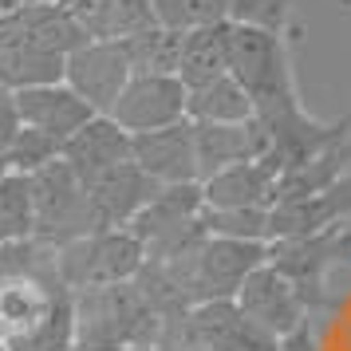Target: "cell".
Masks as SVG:
<instances>
[{
  "label": "cell",
  "mask_w": 351,
  "mask_h": 351,
  "mask_svg": "<svg viewBox=\"0 0 351 351\" xmlns=\"http://www.w3.org/2000/svg\"><path fill=\"white\" fill-rule=\"evenodd\" d=\"M0 343L8 351H75V292L48 265L0 280Z\"/></svg>",
  "instance_id": "6da1fadb"
},
{
  "label": "cell",
  "mask_w": 351,
  "mask_h": 351,
  "mask_svg": "<svg viewBox=\"0 0 351 351\" xmlns=\"http://www.w3.org/2000/svg\"><path fill=\"white\" fill-rule=\"evenodd\" d=\"M174 276L178 292L186 296L190 308L213 300H237L241 285L253 276L261 265H269V245L261 241H229V237H209L202 249L162 261Z\"/></svg>",
  "instance_id": "7a4b0ae2"
},
{
  "label": "cell",
  "mask_w": 351,
  "mask_h": 351,
  "mask_svg": "<svg viewBox=\"0 0 351 351\" xmlns=\"http://www.w3.org/2000/svg\"><path fill=\"white\" fill-rule=\"evenodd\" d=\"M162 332V316L150 308L143 288L107 285L75 292V339L80 343H123V348H154Z\"/></svg>",
  "instance_id": "3957f363"
},
{
  "label": "cell",
  "mask_w": 351,
  "mask_h": 351,
  "mask_svg": "<svg viewBox=\"0 0 351 351\" xmlns=\"http://www.w3.org/2000/svg\"><path fill=\"white\" fill-rule=\"evenodd\" d=\"M229 75L249 91L256 114H272L300 103L292 83V64H288V44L272 28L229 20Z\"/></svg>",
  "instance_id": "277c9868"
},
{
  "label": "cell",
  "mask_w": 351,
  "mask_h": 351,
  "mask_svg": "<svg viewBox=\"0 0 351 351\" xmlns=\"http://www.w3.org/2000/svg\"><path fill=\"white\" fill-rule=\"evenodd\" d=\"M146 269V245L130 229H99L56 249V272L71 292L138 280Z\"/></svg>",
  "instance_id": "5b68a950"
},
{
  "label": "cell",
  "mask_w": 351,
  "mask_h": 351,
  "mask_svg": "<svg viewBox=\"0 0 351 351\" xmlns=\"http://www.w3.org/2000/svg\"><path fill=\"white\" fill-rule=\"evenodd\" d=\"M32 197H36V241H44L51 249H64L71 241L95 233L87 186L64 162V154L32 174Z\"/></svg>",
  "instance_id": "8992f818"
},
{
  "label": "cell",
  "mask_w": 351,
  "mask_h": 351,
  "mask_svg": "<svg viewBox=\"0 0 351 351\" xmlns=\"http://www.w3.org/2000/svg\"><path fill=\"white\" fill-rule=\"evenodd\" d=\"M351 261V229L335 225L312 237H288L269 245V265L280 269L304 296L308 312L328 304V276Z\"/></svg>",
  "instance_id": "52a82bcc"
},
{
  "label": "cell",
  "mask_w": 351,
  "mask_h": 351,
  "mask_svg": "<svg viewBox=\"0 0 351 351\" xmlns=\"http://www.w3.org/2000/svg\"><path fill=\"white\" fill-rule=\"evenodd\" d=\"M130 80H134V67L123 40H87L83 48L67 56L64 67V83L80 99H87L95 114H111Z\"/></svg>",
  "instance_id": "ba28073f"
},
{
  "label": "cell",
  "mask_w": 351,
  "mask_h": 351,
  "mask_svg": "<svg viewBox=\"0 0 351 351\" xmlns=\"http://www.w3.org/2000/svg\"><path fill=\"white\" fill-rule=\"evenodd\" d=\"M186 107H190V87L178 75H134L114 103L111 119L130 134H150V130L186 123L190 119Z\"/></svg>",
  "instance_id": "9c48e42d"
},
{
  "label": "cell",
  "mask_w": 351,
  "mask_h": 351,
  "mask_svg": "<svg viewBox=\"0 0 351 351\" xmlns=\"http://www.w3.org/2000/svg\"><path fill=\"white\" fill-rule=\"evenodd\" d=\"M237 308L245 316L261 324L265 332H272L276 339H288V335H296L308 328V304L304 296L296 292V285L288 280L280 269H272V265H261V269L241 285L237 292Z\"/></svg>",
  "instance_id": "30bf717a"
},
{
  "label": "cell",
  "mask_w": 351,
  "mask_h": 351,
  "mask_svg": "<svg viewBox=\"0 0 351 351\" xmlns=\"http://www.w3.org/2000/svg\"><path fill=\"white\" fill-rule=\"evenodd\" d=\"M83 186H87L95 233L99 229H130V221H134V217L150 206V197L162 190L138 162H123V166H114L107 174L87 178Z\"/></svg>",
  "instance_id": "8fae6325"
},
{
  "label": "cell",
  "mask_w": 351,
  "mask_h": 351,
  "mask_svg": "<svg viewBox=\"0 0 351 351\" xmlns=\"http://www.w3.org/2000/svg\"><path fill=\"white\" fill-rule=\"evenodd\" d=\"M190 328L206 351H285V339L245 316L237 300H213L190 312Z\"/></svg>",
  "instance_id": "7c38bea8"
},
{
  "label": "cell",
  "mask_w": 351,
  "mask_h": 351,
  "mask_svg": "<svg viewBox=\"0 0 351 351\" xmlns=\"http://www.w3.org/2000/svg\"><path fill=\"white\" fill-rule=\"evenodd\" d=\"M134 162L158 186L202 182L197 178V138H193V123L186 119V123L150 130V134H134Z\"/></svg>",
  "instance_id": "4fadbf2b"
},
{
  "label": "cell",
  "mask_w": 351,
  "mask_h": 351,
  "mask_svg": "<svg viewBox=\"0 0 351 351\" xmlns=\"http://www.w3.org/2000/svg\"><path fill=\"white\" fill-rule=\"evenodd\" d=\"M16 107H20V123L24 127L48 134L64 146L71 134H80L95 111L91 103L80 99L67 83H44V87H28V91H16Z\"/></svg>",
  "instance_id": "5bb4252c"
},
{
  "label": "cell",
  "mask_w": 351,
  "mask_h": 351,
  "mask_svg": "<svg viewBox=\"0 0 351 351\" xmlns=\"http://www.w3.org/2000/svg\"><path fill=\"white\" fill-rule=\"evenodd\" d=\"M351 217V170L335 186L300 197V202H280L272 206V241H288V237H312L335 225H348Z\"/></svg>",
  "instance_id": "9a60e30c"
},
{
  "label": "cell",
  "mask_w": 351,
  "mask_h": 351,
  "mask_svg": "<svg viewBox=\"0 0 351 351\" xmlns=\"http://www.w3.org/2000/svg\"><path fill=\"white\" fill-rule=\"evenodd\" d=\"M193 138H197V178L202 182L229 166L265 158V150H269V138L256 119H249V123H193Z\"/></svg>",
  "instance_id": "2e32d148"
},
{
  "label": "cell",
  "mask_w": 351,
  "mask_h": 351,
  "mask_svg": "<svg viewBox=\"0 0 351 351\" xmlns=\"http://www.w3.org/2000/svg\"><path fill=\"white\" fill-rule=\"evenodd\" d=\"M67 56L32 44L12 20H0V87L4 91H28L44 83H64Z\"/></svg>",
  "instance_id": "e0dca14e"
},
{
  "label": "cell",
  "mask_w": 351,
  "mask_h": 351,
  "mask_svg": "<svg viewBox=\"0 0 351 351\" xmlns=\"http://www.w3.org/2000/svg\"><path fill=\"white\" fill-rule=\"evenodd\" d=\"M64 162L87 182L95 174H107L123 162H134V134L123 130L111 114H95L80 134L64 143Z\"/></svg>",
  "instance_id": "ac0fdd59"
},
{
  "label": "cell",
  "mask_w": 351,
  "mask_h": 351,
  "mask_svg": "<svg viewBox=\"0 0 351 351\" xmlns=\"http://www.w3.org/2000/svg\"><path fill=\"white\" fill-rule=\"evenodd\" d=\"M276 170L265 162H241L202 182L206 209H272L276 206Z\"/></svg>",
  "instance_id": "d6986e66"
},
{
  "label": "cell",
  "mask_w": 351,
  "mask_h": 351,
  "mask_svg": "<svg viewBox=\"0 0 351 351\" xmlns=\"http://www.w3.org/2000/svg\"><path fill=\"white\" fill-rule=\"evenodd\" d=\"M8 20H12V24H16V28L28 36L32 44L56 51V56H71L75 48H83V44L91 40V36H87V28H83L80 20L67 12L64 4H56V0L28 4L24 12H16V16H8Z\"/></svg>",
  "instance_id": "ffe728a7"
},
{
  "label": "cell",
  "mask_w": 351,
  "mask_h": 351,
  "mask_svg": "<svg viewBox=\"0 0 351 351\" xmlns=\"http://www.w3.org/2000/svg\"><path fill=\"white\" fill-rule=\"evenodd\" d=\"M229 75V20L221 24H206V28H190L186 44H182V67L178 80L186 87H206V83Z\"/></svg>",
  "instance_id": "44dd1931"
},
{
  "label": "cell",
  "mask_w": 351,
  "mask_h": 351,
  "mask_svg": "<svg viewBox=\"0 0 351 351\" xmlns=\"http://www.w3.org/2000/svg\"><path fill=\"white\" fill-rule=\"evenodd\" d=\"M348 170H351V138H343V143H335L332 150H324L319 158L280 174V182H276V206H280V202H300V197H312V193L328 190V186H335Z\"/></svg>",
  "instance_id": "7402d4cb"
},
{
  "label": "cell",
  "mask_w": 351,
  "mask_h": 351,
  "mask_svg": "<svg viewBox=\"0 0 351 351\" xmlns=\"http://www.w3.org/2000/svg\"><path fill=\"white\" fill-rule=\"evenodd\" d=\"M186 114H190V123H249L256 111L249 91L233 75H221L206 87H193Z\"/></svg>",
  "instance_id": "603a6c76"
},
{
  "label": "cell",
  "mask_w": 351,
  "mask_h": 351,
  "mask_svg": "<svg viewBox=\"0 0 351 351\" xmlns=\"http://www.w3.org/2000/svg\"><path fill=\"white\" fill-rule=\"evenodd\" d=\"M123 44H127V56H130L134 75H178L186 32L154 24V28H146V32L123 40Z\"/></svg>",
  "instance_id": "cb8c5ba5"
},
{
  "label": "cell",
  "mask_w": 351,
  "mask_h": 351,
  "mask_svg": "<svg viewBox=\"0 0 351 351\" xmlns=\"http://www.w3.org/2000/svg\"><path fill=\"white\" fill-rule=\"evenodd\" d=\"M36 237V197H32V178L12 174L0 182V245H16V241Z\"/></svg>",
  "instance_id": "d4e9b609"
},
{
  "label": "cell",
  "mask_w": 351,
  "mask_h": 351,
  "mask_svg": "<svg viewBox=\"0 0 351 351\" xmlns=\"http://www.w3.org/2000/svg\"><path fill=\"white\" fill-rule=\"evenodd\" d=\"M202 221H206L209 237L272 245V209H206Z\"/></svg>",
  "instance_id": "484cf974"
},
{
  "label": "cell",
  "mask_w": 351,
  "mask_h": 351,
  "mask_svg": "<svg viewBox=\"0 0 351 351\" xmlns=\"http://www.w3.org/2000/svg\"><path fill=\"white\" fill-rule=\"evenodd\" d=\"M150 8H154V16H158L162 28H178V32L229 20L221 0H150Z\"/></svg>",
  "instance_id": "4316f807"
},
{
  "label": "cell",
  "mask_w": 351,
  "mask_h": 351,
  "mask_svg": "<svg viewBox=\"0 0 351 351\" xmlns=\"http://www.w3.org/2000/svg\"><path fill=\"white\" fill-rule=\"evenodd\" d=\"M60 154H64V146L56 143V138H48V134H40V130H32V127H24L16 134L12 150H8V166H12L16 174L32 178L36 170H44V166L56 162Z\"/></svg>",
  "instance_id": "83f0119b"
},
{
  "label": "cell",
  "mask_w": 351,
  "mask_h": 351,
  "mask_svg": "<svg viewBox=\"0 0 351 351\" xmlns=\"http://www.w3.org/2000/svg\"><path fill=\"white\" fill-rule=\"evenodd\" d=\"M221 4L233 24H256V28L280 32L288 20V0H221Z\"/></svg>",
  "instance_id": "f1b7e54d"
},
{
  "label": "cell",
  "mask_w": 351,
  "mask_h": 351,
  "mask_svg": "<svg viewBox=\"0 0 351 351\" xmlns=\"http://www.w3.org/2000/svg\"><path fill=\"white\" fill-rule=\"evenodd\" d=\"M20 130H24V123H20L16 95L0 87V154H8V150H12V143H16Z\"/></svg>",
  "instance_id": "f546056e"
},
{
  "label": "cell",
  "mask_w": 351,
  "mask_h": 351,
  "mask_svg": "<svg viewBox=\"0 0 351 351\" xmlns=\"http://www.w3.org/2000/svg\"><path fill=\"white\" fill-rule=\"evenodd\" d=\"M28 4H40V0H0V20L16 16V12H24Z\"/></svg>",
  "instance_id": "4dcf8cb0"
},
{
  "label": "cell",
  "mask_w": 351,
  "mask_h": 351,
  "mask_svg": "<svg viewBox=\"0 0 351 351\" xmlns=\"http://www.w3.org/2000/svg\"><path fill=\"white\" fill-rule=\"evenodd\" d=\"M75 351H134V348H123V343H80Z\"/></svg>",
  "instance_id": "1f68e13d"
},
{
  "label": "cell",
  "mask_w": 351,
  "mask_h": 351,
  "mask_svg": "<svg viewBox=\"0 0 351 351\" xmlns=\"http://www.w3.org/2000/svg\"><path fill=\"white\" fill-rule=\"evenodd\" d=\"M8 174H12V166H8V154H0V182H4Z\"/></svg>",
  "instance_id": "d6a6232c"
},
{
  "label": "cell",
  "mask_w": 351,
  "mask_h": 351,
  "mask_svg": "<svg viewBox=\"0 0 351 351\" xmlns=\"http://www.w3.org/2000/svg\"><path fill=\"white\" fill-rule=\"evenodd\" d=\"M143 351H150V348H143Z\"/></svg>",
  "instance_id": "836d02e7"
}]
</instances>
